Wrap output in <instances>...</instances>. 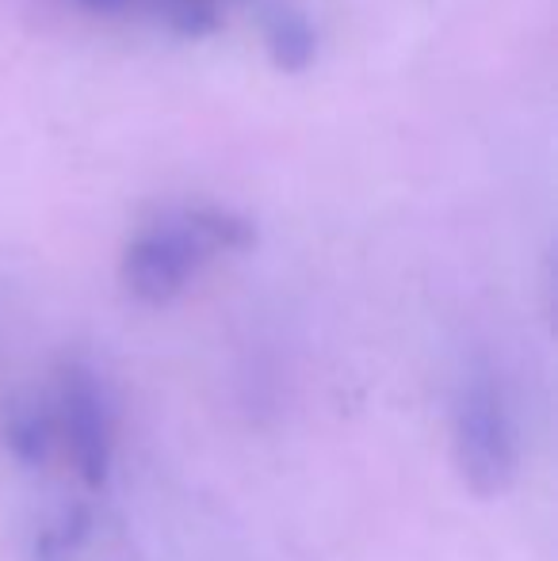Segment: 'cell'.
<instances>
[{
  "instance_id": "obj_1",
  "label": "cell",
  "mask_w": 558,
  "mask_h": 561,
  "mask_svg": "<svg viewBox=\"0 0 558 561\" xmlns=\"http://www.w3.org/2000/svg\"><path fill=\"white\" fill-rule=\"evenodd\" d=\"M257 229L246 215L226 207H184L161 215L127 244L123 279L146 302L172 298L195 267L218 249H249Z\"/></svg>"
},
{
  "instance_id": "obj_2",
  "label": "cell",
  "mask_w": 558,
  "mask_h": 561,
  "mask_svg": "<svg viewBox=\"0 0 558 561\" xmlns=\"http://www.w3.org/2000/svg\"><path fill=\"white\" fill-rule=\"evenodd\" d=\"M264 50L280 73H306L318 61V31L295 4H272L264 12Z\"/></svg>"
},
{
  "instance_id": "obj_3",
  "label": "cell",
  "mask_w": 558,
  "mask_h": 561,
  "mask_svg": "<svg viewBox=\"0 0 558 561\" xmlns=\"http://www.w3.org/2000/svg\"><path fill=\"white\" fill-rule=\"evenodd\" d=\"M77 4L100 15H119V12H127V8H135V0H77Z\"/></svg>"
}]
</instances>
